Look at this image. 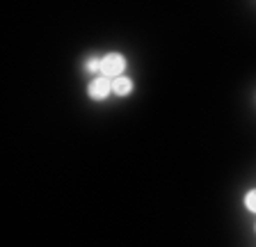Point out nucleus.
I'll return each mask as SVG.
<instances>
[{
  "mask_svg": "<svg viewBox=\"0 0 256 247\" xmlns=\"http://www.w3.org/2000/svg\"><path fill=\"white\" fill-rule=\"evenodd\" d=\"M124 66H126V62L119 53H110L101 60V71L106 76H119L124 71Z\"/></svg>",
  "mask_w": 256,
  "mask_h": 247,
  "instance_id": "f257e3e1",
  "label": "nucleus"
},
{
  "mask_svg": "<svg viewBox=\"0 0 256 247\" xmlns=\"http://www.w3.org/2000/svg\"><path fill=\"white\" fill-rule=\"evenodd\" d=\"M87 92H90L92 98H106L108 94H110V80H108V78H96Z\"/></svg>",
  "mask_w": 256,
  "mask_h": 247,
  "instance_id": "f03ea898",
  "label": "nucleus"
},
{
  "mask_svg": "<svg viewBox=\"0 0 256 247\" xmlns=\"http://www.w3.org/2000/svg\"><path fill=\"white\" fill-rule=\"evenodd\" d=\"M112 90H114L117 94H122V96H124V94H128V92L133 90V82L128 80V78H117V80L112 82Z\"/></svg>",
  "mask_w": 256,
  "mask_h": 247,
  "instance_id": "7ed1b4c3",
  "label": "nucleus"
},
{
  "mask_svg": "<svg viewBox=\"0 0 256 247\" xmlns=\"http://www.w3.org/2000/svg\"><path fill=\"white\" fill-rule=\"evenodd\" d=\"M247 208L256 210V190H252V192L247 194Z\"/></svg>",
  "mask_w": 256,
  "mask_h": 247,
  "instance_id": "20e7f679",
  "label": "nucleus"
},
{
  "mask_svg": "<svg viewBox=\"0 0 256 247\" xmlns=\"http://www.w3.org/2000/svg\"><path fill=\"white\" fill-rule=\"evenodd\" d=\"M87 69H90V71L101 69V60H90V62H87Z\"/></svg>",
  "mask_w": 256,
  "mask_h": 247,
  "instance_id": "39448f33",
  "label": "nucleus"
}]
</instances>
